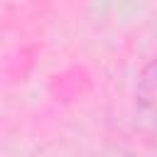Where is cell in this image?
Masks as SVG:
<instances>
[{
  "instance_id": "6da1fadb",
  "label": "cell",
  "mask_w": 157,
  "mask_h": 157,
  "mask_svg": "<svg viewBox=\"0 0 157 157\" xmlns=\"http://www.w3.org/2000/svg\"><path fill=\"white\" fill-rule=\"evenodd\" d=\"M135 115L147 135H157V56L140 71L135 86Z\"/></svg>"
}]
</instances>
